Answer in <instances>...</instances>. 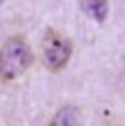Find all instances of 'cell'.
<instances>
[{
    "mask_svg": "<svg viewBox=\"0 0 125 126\" xmlns=\"http://www.w3.org/2000/svg\"><path fill=\"white\" fill-rule=\"evenodd\" d=\"M33 65L31 46L23 34H14L0 46V82H14Z\"/></svg>",
    "mask_w": 125,
    "mask_h": 126,
    "instance_id": "6da1fadb",
    "label": "cell"
},
{
    "mask_svg": "<svg viewBox=\"0 0 125 126\" xmlns=\"http://www.w3.org/2000/svg\"><path fill=\"white\" fill-rule=\"evenodd\" d=\"M73 54V44L63 32L46 29L42 34V63L50 73H60L67 67Z\"/></svg>",
    "mask_w": 125,
    "mask_h": 126,
    "instance_id": "7a4b0ae2",
    "label": "cell"
},
{
    "mask_svg": "<svg viewBox=\"0 0 125 126\" xmlns=\"http://www.w3.org/2000/svg\"><path fill=\"white\" fill-rule=\"evenodd\" d=\"M48 126H83L81 118V109L75 105H63L62 109H58L50 124Z\"/></svg>",
    "mask_w": 125,
    "mask_h": 126,
    "instance_id": "3957f363",
    "label": "cell"
},
{
    "mask_svg": "<svg viewBox=\"0 0 125 126\" xmlns=\"http://www.w3.org/2000/svg\"><path fill=\"white\" fill-rule=\"evenodd\" d=\"M81 8L89 12V16L94 17L96 21H104L108 14V2H83Z\"/></svg>",
    "mask_w": 125,
    "mask_h": 126,
    "instance_id": "277c9868",
    "label": "cell"
}]
</instances>
